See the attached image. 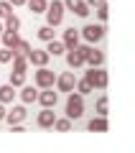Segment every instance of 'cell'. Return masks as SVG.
Listing matches in <instances>:
<instances>
[{"instance_id":"1","label":"cell","mask_w":135,"mask_h":153,"mask_svg":"<svg viewBox=\"0 0 135 153\" xmlns=\"http://www.w3.org/2000/svg\"><path fill=\"white\" fill-rule=\"evenodd\" d=\"M82 115H84V94L69 92V97H66V117L69 120H79Z\"/></svg>"},{"instance_id":"2","label":"cell","mask_w":135,"mask_h":153,"mask_svg":"<svg viewBox=\"0 0 135 153\" xmlns=\"http://www.w3.org/2000/svg\"><path fill=\"white\" fill-rule=\"evenodd\" d=\"M79 36L84 38V44H99V41L105 38V26L102 23H87V26L79 31Z\"/></svg>"},{"instance_id":"3","label":"cell","mask_w":135,"mask_h":153,"mask_svg":"<svg viewBox=\"0 0 135 153\" xmlns=\"http://www.w3.org/2000/svg\"><path fill=\"white\" fill-rule=\"evenodd\" d=\"M84 79L92 84V89H105L107 87V71L102 66H89V71H84Z\"/></svg>"},{"instance_id":"4","label":"cell","mask_w":135,"mask_h":153,"mask_svg":"<svg viewBox=\"0 0 135 153\" xmlns=\"http://www.w3.org/2000/svg\"><path fill=\"white\" fill-rule=\"evenodd\" d=\"M64 3H61V0H54V3H49V5H46V26H59L61 21H64Z\"/></svg>"},{"instance_id":"5","label":"cell","mask_w":135,"mask_h":153,"mask_svg":"<svg viewBox=\"0 0 135 153\" xmlns=\"http://www.w3.org/2000/svg\"><path fill=\"white\" fill-rule=\"evenodd\" d=\"M82 54H84V64L89 66H102L105 64V54L99 49H94V44H79Z\"/></svg>"},{"instance_id":"6","label":"cell","mask_w":135,"mask_h":153,"mask_svg":"<svg viewBox=\"0 0 135 153\" xmlns=\"http://www.w3.org/2000/svg\"><path fill=\"white\" fill-rule=\"evenodd\" d=\"M33 82H36V87H54V82H56V74L49 69V66H38V71L33 74Z\"/></svg>"},{"instance_id":"7","label":"cell","mask_w":135,"mask_h":153,"mask_svg":"<svg viewBox=\"0 0 135 153\" xmlns=\"http://www.w3.org/2000/svg\"><path fill=\"white\" fill-rule=\"evenodd\" d=\"M36 102L41 105V107H56V102H59V92H54V87H43L41 92H38Z\"/></svg>"},{"instance_id":"8","label":"cell","mask_w":135,"mask_h":153,"mask_svg":"<svg viewBox=\"0 0 135 153\" xmlns=\"http://www.w3.org/2000/svg\"><path fill=\"white\" fill-rule=\"evenodd\" d=\"M56 87H59V92H74V84H76V76L74 71H61L59 76H56Z\"/></svg>"},{"instance_id":"9","label":"cell","mask_w":135,"mask_h":153,"mask_svg":"<svg viewBox=\"0 0 135 153\" xmlns=\"http://www.w3.org/2000/svg\"><path fill=\"white\" fill-rule=\"evenodd\" d=\"M54 120H56V112H54V107H43L41 112L36 115V125L38 128H54Z\"/></svg>"},{"instance_id":"10","label":"cell","mask_w":135,"mask_h":153,"mask_svg":"<svg viewBox=\"0 0 135 153\" xmlns=\"http://www.w3.org/2000/svg\"><path fill=\"white\" fill-rule=\"evenodd\" d=\"M26 59H28V64H33V66H46L51 56H49V51H46V49H43V51L41 49H31L26 54Z\"/></svg>"},{"instance_id":"11","label":"cell","mask_w":135,"mask_h":153,"mask_svg":"<svg viewBox=\"0 0 135 153\" xmlns=\"http://www.w3.org/2000/svg\"><path fill=\"white\" fill-rule=\"evenodd\" d=\"M28 117V110L23 107V105H16V107H10L5 112V120H8V125H18V123H23Z\"/></svg>"},{"instance_id":"12","label":"cell","mask_w":135,"mask_h":153,"mask_svg":"<svg viewBox=\"0 0 135 153\" xmlns=\"http://www.w3.org/2000/svg\"><path fill=\"white\" fill-rule=\"evenodd\" d=\"M66 64L71 66V69H79V66H84V54H82L79 46H74V49H66Z\"/></svg>"},{"instance_id":"13","label":"cell","mask_w":135,"mask_h":153,"mask_svg":"<svg viewBox=\"0 0 135 153\" xmlns=\"http://www.w3.org/2000/svg\"><path fill=\"white\" fill-rule=\"evenodd\" d=\"M61 44H64V49H74V46L82 44V36L76 28H66L64 31V38H61Z\"/></svg>"},{"instance_id":"14","label":"cell","mask_w":135,"mask_h":153,"mask_svg":"<svg viewBox=\"0 0 135 153\" xmlns=\"http://www.w3.org/2000/svg\"><path fill=\"white\" fill-rule=\"evenodd\" d=\"M87 128L92 133H107V115H97V117H92V120L87 123Z\"/></svg>"},{"instance_id":"15","label":"cell","mask_w":135,"mask_h":153,"mask_svg":"<svg viewBox=\"0 0 135 153\" xmlns=\"http://www.w3.org/2000/svg\"><path fill=\"white\" fill-rule=\"evenodd\" d=\"M16 87L13 84H0V102L3 105H8V102H13V97H16Z\"/></svg>"},{"instance_id":"16","label":"cell","mask_w":135,"mask_h":153,"mask_svg":"<svg viewBox=\"0 0 135 153\" xmlns=\"http://www.w3.org/2000/svg\"><path fill=\"white\" fill-rule=\"evenodd\" d=\"M0 38H3V46H8V49H13L16 46V41L21 36H18V31H8V28H3V33H0Z\"/></svg>"},{"instance_id":"17","label":"cell","mask_w":135,"mask_h":153,"mask_svg":"<svg viewBox=\"0 0 135 153\" xmlns=\"http://www.w3.org/2000/svg\"><path fill=\"white\" fill-rule=\"evenodd\" d=\"M46 51H49V56H64V44H61V41H56V38H51V41H46Z\"/></svg>"},{"instance_id":"18","label":"cell","mask_w":135,"mask_h":153,"mask_svg":"<svg viewBox=\"0 0 135 153\" xmlns=\"http://www.w3.org/2000/svg\"><path fill=\"white\" fill-rule=\"evenodd\" d=\"M71 13H74V16H79V18H87L89 13H92V8L87 5L84 0H76L74 5H71Z\"/></svg>"},{"instance_id":"19","label":"cell","mask_w":135,"mask_h":153,"mask_svg":"<svg viewBox=\"0 0 135 153\" xmlns=\"http://www.w3.org/2000/svg\"><path fill=\"white\" fill-rule=\"evenodd\" d=\"M13 71H28V59L23 54H13Z\"/></svg>"},{"instance_id":"20","label":"cell","mask_w":135,"mask_h":153,"mask_svg":"<svg viewBox=\"0 0 135 153\" xmlns=\"http://www.w3.org/2000/svg\"><path fill=\"white\" fill-rule=\"evenodd\" d=\"M36 97H38V92L33 87H26L23 84V89H21V100H23V105H31V102H36Z\"/></svg>"},{"instance_id":"21","label":"cell","mask_w":135,"mask_h":153,"mask_svg":"<svg viewBox=\"0 0 135 153\" xmlns=\"http://www.w3.org/2000/svg\"><path fill=\"white\" fill-rule=\"evenodd\" d=\"M26 5H28L31 13H43L46 5H49V0H26Z\"/></svg>"},{"instance_id":"22","label":"cell","mask_w":135,"mask_h":153,"mask_svg":"<svg viewBox=\"0 0 135 153\" xmlns=\"http://www.w3.org/2000/svg\"><path fill=\"white\" fill-rule=\"evenodd\" d=\"M54 128H56L59 133H69V130H71V120H69V117H56V120H54Z\"/></svg>"},{"instance_id":"23","label":"cell","mask_w":135,"mask_h":153,"mask_svg":"<svg viewBox=\"0 0 135 153\" xmlns=\"http://www.w3.org/2000/svg\"><path fill=\"white\" fill-rule=\"evenodd\" d=\"M3 21H5V26H3V28H8V31H18V28H21V18L13 16V13L8 18H3Z\"/></svg>"},{"instance_id":"24","label":"cell","mask_w":135,"mask_h":153,"mask_svg":"<svg viewBox=\"0 0 135 153\" xmlns=\"http://www.w3.org/2000/svg\"><path fill=\"white\" fill-rule=\"evenodd\" d=\"M10 84L13 87H23L26 84V71H10Z\"/></svg>"},{"instance_id":"25","label":"cell","mask_w":135,"mask_h":153,"mask_svg":"<svg viewBox=\"0 0 135 153\" xmlns=\"http://www.w3.org/2000/svg\"><path fill=\"white\" fill-rule=\"evenodd\" d=\"M28 51H31V44H28V41H23V38H18L16 46H13V54H23V56H26Z\"/></svg>"},{"instance_id":"26","label":"cell","mask_w":135,"mask_h":153,"mask_svg":"<svg viewBox=\"0 0 135 153\" xmlns=\"http://www.w3.org/2000/svg\"><path fill=\"white\" fill-rule=\"evenodd\" d=\"M38 38L41 41H51L54 38V26H41L38 28Z\"/></svg>"},{"instance_id":"27","label":"cell","mask_w":135,"mask_h":153,"mask_svg":"<svg viewBox=\"0 0 135 153\" xmlns=\"http://www.w3.org/2000/svg\"><path fill=\"white\" fill-rule=\"evenodd\" d=\"M94 10H97V18H99V21H107V18H110V8H107V3H99V5L97 8H94Z\"/></svg>"},{"instance_id":"28","label":"cell","mask_w":135,"mask_h":153,"mask_svg":"<svg viewBox=\"0 0 135 153\" xmlns=\"http://www.w3.org/2000/svg\"><path fill=\"white\" fill-rule=\"evenodd\" d=\"M74 89H76L79 94H89V92H92V84L87 82V79H82V82H76V84H74Z\"/></svg>"},{"instance_id":"29","label":"cell","mask_w":135,"mask_h":153,"mask_svg":"<svg viewBox=\"0 0 135 153\" xmlns=\"http://www.w3.org/2000/svg\"><path fill=\"white\" fill-rule=\"evenodd\" d=\"M10 13H13V5L8 3V0H0V21H3V18H8Z\"/></svg>"},{"instance_id":"30","label":"cell","mask_w":135,"mask_h":153,"mask_svg":"<svg viewBox=\"0 0 135 153\" xmlns=\"http://www.w3.org/2000/svg\"><path fill=\"white\" fill-rule=\"evenodd\" d=\"M10 59H13V49H8V46H3V49H0V64H8Z\"/></svg>"},{"instance_id":"31","label":"cell","mask_w":135,"mask_h":153,"mask_svg":"<svg viewBox=\"0 0 135 153\" xmlns=\"http://www.w3.org/2000/svg\"><path fill=\"white\" fill-rule=\"evenodd\" d=\"M97 115H107V97L97 100Z\"/></svg>"},{"instance_id":"32","label":"cell","mask_w":135,"mask_h":153,"mask_svg":"<svg viewBox=\"0 0 135 153\" xmlns=\"http://www.w3.org/2000/svg\"><path fill=\"white\" fill-rule=\"evenodd\" d=\"M84 3H87V5H89V8H97L99 3H107V0H84Z\"/></svg>"},{"instance_id":"33","label":"cell","mask_w":135,"mask_h":153,"mask_svg":"<svg viewBox=\"0 0 135 153\" xmlns=\"http://www.w3.org/2000/svg\"><path fill=\"white\" fill-rule=\"evenodd\" d=\"M5 112H8V110H5V105L0 102V120H5Z\"/></svg>"},{"instance_id":"34","label":"cell","mask_w":135,"mask_h":153,"mask_svg":"<svg viewBox=\"0 0 135 153\" xmlns=\"http://www.w3.org/2000/svg\"><path fill=\"white\" fill-rule=\"evenodd\" d=\"M10 5H26V0H8Z\"/></svg>"},{"instance_id":"35","label":"cell","mask_w":135,"mask_h":153,"mask_svg":"<svg viewBox=\"0 0 135 153\" xmlns=\"http://www.w3.org/2000/svg\"><path fill=\"white\" fill-rule=\"evenodd\" d=\"M0 33H3V23H0Z\"/></svg>"}]
</instances>
